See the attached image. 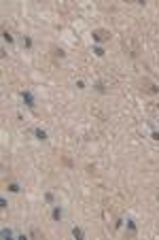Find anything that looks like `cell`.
<instances>
[{
	"instance_id": "obj_4",
	"label": "cell",
	"mask_w": 159,
	"mask_h": 240,
	"mask_svg": "<svg viewBox=\"0 0 159 240\" xmlns=\"http://www.w3.org/2000/svg\"><path fill=\"white\" fill-rule=\"evenodd\" d=\"M51 217H53V221H59V219L64 217V210H62V206H53V210H51Z\"/></svg>"
},
{
	"instance_id": "obj_18",
	"label": "cell",
	"mask_w": 159,
	"mask_h": 240,
	"mask_svg": "<svg viewBox=\"0 0 159 240\" xmlns=\"http://www.w3.org/2000/svg\"><path fill=\"white\" fill-rule=\"evenodd\" d=\"M157 202H159V194H157Z\"/></svg>"
},
{
	"instance_id": "obj_16",
	"label": "cell",
	"mask_w": 159,
	"mask_h": 240,
	"mask_svg": "<svg viewBox=\"0 0 159 240\" xmlns=\"http://www.w3.org/2000/svg\"><path fill=\"white\" fill-rule=\"evenodd\" d=\"M30 236H32V238H38V236H40V232H38V230H32V232H30Z\"/></svg>"
},
{
	"instance_id": "obj_2",
	"label": "cell",
	"mask_w": 159,
	"mask_h": 240,
	"mask_svg": "<svg viewBox=\"0 0 159 240\" xmlns=\"http://www.w3.org/2000/svg\"><path fill=\"white\" fill-rule=\"evenodd\" d=\"M142 89H144L146 93H153V96H155V93H159V87H157L155 83H151L149 79H142Z\"/></svg>"
},
{
	"instance_id": "obj_7",
	"label": "cell",
	"mask_w": 159,
	"mask_h": 240,
	"mask_svg": "<svg viewBox=\"0 0 159 240\" xmlns=\"http://www.w3.org/2000/svg\"><path fill=\"white\" fill-rule=\"evenodd\" d=\"M0 236H2V238H13L15 234H13V230H9V227H2V230H0Z\"/></svg>"
},
{
	"instance_id": "obj_8",
	"label": "cell",
	"mask_w": 159,
	"mask_h": 240,
	"mask_svg": "<svg viewBox=\"0 0 159 240\" xmlns=\"http://www.w3.org/2000/svg\"><path fill=\"white\" fill-rule=\"evenodd\" d=\"M7 189L11 191V194H19V185H17V183H9Z\"/></svg>"
},
{
	"instance_id": "obj_13",
	"label": "cell",
	"mask_w": 159,
	"mask_h": 240,
	"mask_svg": "<svg viewBox=\"0 0 159 240\" xmlns=\"http://www.w3.org/2000/svg\"><path fill=\"white\" fill-rule=\"evenodd\" d=\"M127 230H129V232H132V234H134V232H136V223H134V221H132V219H129V221H127Z\"/></svg>"
},
{
	"instance_id": "obj_5",
	"label": "cell",
	"mask_w": 159,
	"mask_h": 240,
	"mask_svg": "<svg viewBox=\"0 0 159 240\" xmlns=\"http://www.w3.org/2000/svg\"><path fill=\"white\" fill-rule=\"evenodd\" d=\"M34 136H36L38 140H47V132L40 130V128H36V130H34Z\"/></svg>"
},
{
	"instance_id": "obj_3",
	"label": "cell",
	"mask_w": 159,
	"mask_h": 240,
	"mask_svg": "<svg viewBox=\"0 0 159 240\" xmlns=\"http://www.w3.org/2000/svg\"><path fill=\"white\" fill-rule=\"evenodd\" d=\"M21 98H24V102H26V106H28V108H34V106H36L34 96H32L30 91H21Z\"/></svg>"
},
{
	"instance_id": "obj_1",
	"label": "cell",
	"mask_w": 159,
	"mask_h": 240,
	"mask_svg": "<svg viewBox=\"0 0 159 240\" xmlns=\"http://www.w3.org/2000/svg\"><path fill=\"white\" fill-rule=\"evenodd\" d=\"M91 38H94L96 43H106V40H110V32H108V30L98 28V30H94V32H91Z\"/></svg>"
},
{
	"instance_id": "obj_19",
	"label": "cell",
	"mask_w": 159,
	"mask_h": 240,
	"mask_svg": "<svg viewBox=\"0 0 159 240\" xmlns=\"http://www.w3.org/2000/svg\"><path fill=\"white\" fill-rule=\"evenodd\" d=\"M157 106H159V104H157Z\"/></svg>"
},
{
	"instance_id": "obj_9",
	"label": "cell",
	"mask_w": 159,
	"mask_h": 240,
	"mask_svg": "<svg viewBox=\"0 0 159 240\" xmlns=\"http://www.w3.org/2000/svg\"><path fill=\"white\" fill-rule=\"evenodd\" d=\"M94 87H96V91H100V93H106V87H104V83H102V81H98Z\"/></svg>"
},
{
	"instance_id": "obj_6",
	"label": "cell",
	"mask_w": 159,
	"mask_h": 240,
	"mask_svg": "<svg viewBox=\"0 0 159 240\" xmlns=\"http://www.w3.org/2000/svg\"><path fill=\"white\" fill-rule=\"evenodd\" d=\"M72 236H74L77 240H83V238H85V234H83L81 227H72Z\"/></svg>"
},
{
	"instance_id": "obj_11",
	"label": "cell",
	"mask_w": 159,
	"mask_h": 240,
	"mask_svg": "<svg viewBox=\"0 0 159 240\" xmlns=\"http://www.w3.org/2000/svg\"><path fill=\"white\" fill-rule=\"evenodd\" d=\"M94 53H96L98 58H104V49H102L100 45H96V47H94Z\"/></svg>"
},
{
	"instance_id": "obj_12",
	"label": "cell",
	"mask_w": 159,
	"mask_h": 240,
	"mask_svg": "<svg viewBox=\"0 0 159 240\" xmlns=\"http://www.w3.org/2000/svg\"><path fill=\"white\" fill-rule=\"evenodd\" d=\"M2 38H4L7 43H13V36H11V32H9V30H2Z\"/></svg>"
},
{
	"instance_id": "obj_17",
	"label": "cell",
	"mask_w": 159,
	"mask_h": 240,
	"mask_svg": "<svg viewBox=\"0 0 159 240\" xmlns=\"http://www.w3.org/2000/svg\"><path fill=\"white\" fill-rule=\"evenodd\" d=\"M151 138H153V140H159V132H153V134H151Z\"/></svg>"
},
{
	"instance_id": "obj_10",
	"label": "cell",
	"mask_w": 159,
	"mask_h": 240,
	"mask_svg": "<svg viewBox=\"0 0 159 240\" xmlns=\"http://www.w3.org/2000/svg\"><path fill=\"white\" fill-rule=\"evenodd\" d=\"M45 200H47L49 204H53V202H55V196H53V191H47V194H45Z\"/></svg>"
},
{
	"instance_id": "obj_14",
	"label": "cell",
	"mask_w": 159,
	"mask_h": 240,
	"mask_svg": "<svg viewBox=\"0 0 159 240\" xmlns=\"http://www.w3.org/2000/svg\"><path fill=\"white\" fill-rule=\"evenodd\" d=\"M24 45H26V47H32V38H30V36H24Z\"/></svg>"
},
{
	"instance_id": "obj_15",
	"label": "cell",
	"mask_w": 159,
	"mask_h": 240,
	"mask_svg": "<svg viewBox=\"0 0 159 240\" xmlns=\"http://www.w3.org/2000/svg\"><path fill=\"white\" fill-rule=\"evenodd\" d=\"M53 53H55L57 58H64V55H66V53H64V49H53Z\"/></svg>"
}]
</instances>
